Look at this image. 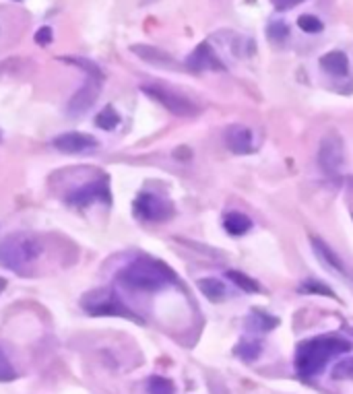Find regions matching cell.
<instances>
[{"label": "cell", "instance_id": "cell-1", "mask_svg": "<svg viewBox=\"0 0 353 394\" xmlns=\"http://www.w3.org/2000/svg\"><path fill=\"white\" fill-rule=\"evenodd\" d=\"M352 351V342L341 337H316L310 341H304L296 351V368L299 376L310 378L323 371L325 366L337 355Z\"/></svg>", "mask_w": 353, "mask_h": 394}, {"label": "cell", "instance_id": "cell-2", "mask_svg": "<svg viewBox=\"0 0 353 394\" xmlns=\"http://www.w3.org/2000/svg\"><path fill=\"white\" fill-rule=\"evenodd\" d=\"M118 281L135 291H157L178 281L176 273L167 264L153 258H138L118 273Z\"/></svg>", "mask_w": 353, "mask_h": 394}, {"label": "cell", "instance_id": "cell-3", "mask_svg": "<svg viewBox=\"0 0 353 394\" xmlns=\"http://www.w3.org/2000/svg\"><path fill=\"white\" fill-rule=\"evenodd\" d=\"M42 254V244L29 234H13L0 241V264L8 270H23Z\"/></svg>", "mask_w": 353, "mask_h": 394}, {"label": "cell", "instance_id": "cell-4", "mask_svg": "<svg viewBox=\"0 0 353 394\" xmlns=\"http://www.w3.org/2000/svg\"><path fill=\"white\" fill-rule=\"evenodd\" d=\"M81 306L83 310L91 316H120V318L135 320L138 324H143V318H138V316L118 297V293L114 289H109V287L89 291L81 299Z\"/></svg>", "mask_w": 353, "mask_h": 394}, {"label": "cell", "instance_id": "cell-5", "mask_svg": "<svg viewBox=\"0 0 353 394\" xmlns=\"http://www.w3.org/2000/svg\"><path fill=\"white\" fill-rule=\"evenodd\" d=\"M145 95H149L151 100H155L157 104L163 105L167 112L176 114V116H194L198 112V107L192 104L189 97L163 87V85H157V83H151V85H143L140 87Z\"/></svg>", "mask_w": 353, "mask_h": 394}, {"label": "cell", "instance_id": "cell-6", "mask_svg": "<svg viewBox=\"0 0 353 394\" xmlns=\"http://www.w3.org/2000/svg\"><path fill=\"white\" fill-rule=\"evenodd\" d=\"M318 163L326 176H337L341 172V167L345 165V149H343V141L339 134L328 132L321 141Z\"/></svg>", "mask_w": 353, "mask_h": 394}, {"label": "cell", "instance_id": "cell-7", "mask_svg": "<svg viewBox=\"0 0 353 394\" xmlns=\"http://www.w3.org/2000/svg\"><path fill=\"white\" fill-rule=\"evenodd\" d=\"M133 209H135L136 217L145 221H165L174 213L172 203H167L165 198L151 194V192H140L135 198Z\"/></svg>", "mask_w": 353, "mask_h": 394}, {"label": "cell", "instance_id": "cell-8", "mask_svg": "<svg viewBox=\"0 0 353 394\" xmlns=\"http://www.w3.org/2000/svg\"><path fill=\"white\" fill-rule=\"evenodd\" d=\"M66 201H68L71 205H75V207H89V205H93V203H97V201H106V203H109V201H112V194H109L108 180L104 178V180H95V182H91V184L83 186L79 190H75L73 194H68Z\"/></svg>", "mask_w": 353, "mask_h": 394}, {"label": "cell", "instance_id": "cell-9", "mask_svg": "<svg viewBox=\"0 0 353 394\" xmlns=\"http://www.w3.org/2000/svg\"><path fill=\"white\" fill-rule=\"evenodd\" d=\"M102 80L104 79H100V77H89L81 89L71 97L68 107H66L68 114L79 116V114L87 112L91 105L95 104V100H97V95H100V91H102Z\"/></svg>", "mask_w": 353, "mask_h": 394}, {"label": "cell", "instance_id": "cell-10", "mask_svg": "<svg viewBox=\"0 0 353 394\" xmlns=\"http://www.w3.org/2000/svg\"><path fill=\"white\" fill-rule=\"evenodd\" d=\"M52 145L62 153H83V151L95 149L97 138L91 134H85V132H64V134L56 136Z\"/></svg>", "mask_w": 353, "mask_h": 394}, {"label": "cell", "instance_id": "cell-11", "mask_svg": "<svg viewBox=\"0 0 353 394\" xmlns=\"http://www.w3.org/2000/svg\"><path fill=\"white\" fill-rule=\"evenodd\" d=\"M225 145L236 155H250L254 153V136L252 131L242 124H234L225 131Z\"/></svg>", "mask_w": 353, "mask_h": 394}, {"label": "cell", "instance_id": "cell-12", "mask_svg": "<svg viewBox=\"0 0 353 394\" xmlns=\"http://www.w3.org/2000/svg\"><path fill=\"white\" fill-rule=\"evenodd\" d=\"M186 64L191 71H223L221 60L215 56L213 48L207 42L194 48V52L189 56Z\"/></svg>", "mask_w": 353, "mask_h": 394}, {"label": "cell", "instance_id": "cell-13", "mask_svg": "<svg viewBox=\"0 0 353 394\" xmlns=\"http://www.w3.org/2000/svg\"><path fill=\"white\" fill-rule=\"evenodd\" d=\"M310 244H312V250H314L316 258L325 264L330 273H335V275H345V264H343V261L339 258V254H337L326 241H323L321 237L312 236L310 237Z\"/></svg>", "mask_w": 353, "mask_h": 394}, {"label": "cell", "instance_id": "cell-14", "mask_svg": "<svg viewBox=\"0 0 353 394\" xmlns=\"http://www.w3.org/2000/svg\"><path fill=\"white\" fill-rule=\"evenodd\" d=\"M131 50H133V54H136L140 60H145V62H149V64H155V66H176V60L167 52L160 50V48L135 44Z\"/></svg>", "mask_w": 353, "mask_h": 394}, {"label": "cell", "instance_id": "cell-15", "mask_svg": "<svg viewBox=\"0 0 353 394\" xmlns=\"http://www.w3.org/2000/svg\"><path fill=\"white\" fill-rule=\"evenodd\" d=\"M321 66L325 68L328 75H335V77H345L349 73V60H347L345 54L339 52V50L325 54L321 58Z\"/></svg>", "mask_w": 353, "mask_h": 394}, {"label": "cell", "instance_id": "cell-16", "mask_svg": "<svg viewBox=\"0 0 353 394\" xmlns=\"http://www.w3.org/2000/svg\"><path fill=\"white\" fill-rule=\"evenodd\" d=\"M223 227L229 236H244L252 229V221L250 217L244 213H238V210H232L223 217Z\"/></svg>", "mask_w": 353, "mask_h": 394}, {"label": "cell", "instance_id": "cell-17", "mask_svg": "<svg viewBox=\"0 0 353 394\" xmlns=\"http://www.w3.org/2000/svg\"><path fill=\"white\" fill-rule=\"evenodd\" d=\"M198 289L201 293L209 299V302H221L223 297H225V285L215 279V277H205V279H198Z\"/></svg>", "mask_w": 353, "mask_h": 394}, {"label": "cell", "instance_id": "cell-18", "mask_svg": "<svg viewBox=\"0 0 353 394\" xmlns=\"http://www.w3.org/2000/svg\"><path fill=\"white\" fill-rule=\"evenodd\" d=\"M279 320L273 318L269 314H263V312H252L248 318V326L254 328V330H261V333H269L273 330V326H277Z\"/></svg>", "mask_w": 353, "mask_h": 394}, {"label": "cell", "instance_id": "cell-19", "mask_svg": "<svg viewBox=\"0 0 353 394\" xmlns=\"http://www.w3.org/2000/svg\"><path fill=\"white\" fill-rule=\"evenodd\" d=\"M118 124H120V116H118V112L112 105H106L100 112V116L95 118V126H100L102 131H114Z\"/></svg>", "mask_w": 353, "mask_h": 394}, {"label": "cell", "instance_id": "cell-20", "mask_svg": "<svg viewBox=\"0 0 353 394\" xmlns=\"http://www.w3.org/2000/svg\"><path fill=\"white\" fill-rule=\"evenodd\" d=\"M236 355H240L246 362H254V359L261 355V342L250 341V339L240 341L238 342V347H236Z\"/></svg>", "mask_w": 353, "mask_h": 394}, {"label": "cell", "instance_id": "cell-21", "mask_svg": "<svg viewBox=\"0 0 353 394\" xmlns=\"http://www.w3.org/2000/svg\"><path fill=\"white\" fill-rule=\"evenodd\" d=\"M227 279H232L240 289L248 291V293H254V291H258V283L254 281V279H250L248 275L244 273H238V270H227Z\"/></svg>", "mask_w": 353, "mask_h": 394}, {"label": "cell", "instance_id": "cell-22", "mask_svg": "<svg viewBox=\"0 0 353 394\" xmlns=\"http://www.w3.org/2000/svg\"><path fill=\"white\" fill-rule=\"evenodd\" d=\"M149 394H176V388H174L172 380L162 378V376H153L149 380Z\"/></svg>", "mask_w": 353, "mask_h": 394}, {"label": "cell", "instance_id": "cell-23", "mask_svg": "<svg viewBox=\"0 0 353 394\" xmlns=\"http://www.w3.org/2000/svg\"><path fill=\"white\" fill-rule=\"evenodd\" d=\"M64 62H71V64H77L81 71H85L89 77H100V79H104V73H102V68L97 66V64H93L91 60H85V58H62Z\"/></svg>", "mask_w": 353, "mask_h": 394}, {"label": "cell", "instance_id": "cell-24", "mask_svg": "<svg viewBox=\"0 0 353 394\" xmlns=\"http://www.w3.org/2000/svg\"><path fill=\"white\" fill-rule=\"evenodd\" d=\"M298 27L301 31H306V33H318V31H323V21L318 19V17H314V15H301L298 19Z\"/></svg>", "mask_w": 353, "mask_h": 394}, {"label": "cell", "instance_id": "cell-25", "mask_svg": "<svg viewBox=\"0 0 353 394\" xmlns=\"http://www.w3.org/2000/svg\"><path fill=\"white\" fill-rule=\"evenodd\" d=\"M17 378V371L13 368L11 359L6 357V353L0 349V382H13Z\"/></svg>", "mask_w": 353, "mask_h": 394}, {"label": "cell", "instance_id": "cell-26", "mask_svg": "<svg viewBox=\"0 0 353 394\" xmlns=\"http://www.w3.org/2000/svg\"><path fill=\"white\" fill-rule=\"evenodd\" d=\"M335 380H353V359H343L333 369Z\"/></svg>", "mask_w": 353, "mask_h": 394}, {"label": "cell", "instance_id": "cell-27", "mask_svg": "<svg viewBox=\"0 0 353 394\" xmlns=\"http://www.w3.org/2000/svg\"><path fill=\"white\" fill-rule=\"evenodd\" d=\"M301 291H306V293H321V295H326V297H335V293H333V289H328L326 285H323V283H318V281H314V279H310V281H306L301 287H299Z\"/></svg>", "mask_w": 353, "mask_h": 394}, {"label": "cell", "instance_id": "cell-28", "mask_svg": "<svg viewBox=\"0 0 353 394\" xmlns=\"http://www.w3.org/2000/svg\"><path fill=\"white\" fill-rule=\"evenodd\" d=\"M287 27L283 25V23H273L269 27V37H271L273 42H283L285 37H287Z\"/></svg>", "mask_w": 353, "mask_h": 394}, {"label": "cell", "instance_id": "cell-29", "mask_svg": "<svg viewBox=\"0 0 353 394\" xmlns=\"http://www.w3.org/2000/svg\"><path fill=\"white\" fill-rule=\"evenodd\" d=\"M50 42H52V29H50V27L37 29V33H35V44H37V46H48Z\"/></svg>", "mask_w": 353, "mask_h": 394}, {"label": "cell", "instance_id": "cell-30", "mask_svg": "<svg viewBox=\"0 0 353 394\" xmlns=\"http://www.w3.org/2000/svg\"><path fill=\"white\" fill-rule=\"evenodd\" d=\"M271 2L277 11H289V8L298 6L301 0H271Z\"/></svg>", "mask_w": 353, "mask_h": 394}, {"label": "cell", "instance_id": "cell-31", "mask_svg": "<svg viewBox=\"0 0 353 394\" xmlns=\"http://www.w3.org/2000/svg\"><path fill=\"white\" fill-rule=\"evenodd\" d=\"M4 289H6V279H2V277H0V293H2Z\"/></svg>", "mask_w": 353, "mask_h": 394}]
</instances>
